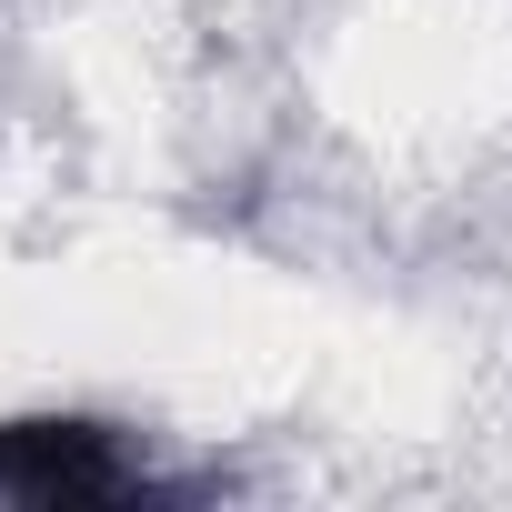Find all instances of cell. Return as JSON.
Masks as SVG:
<instances>
[{"instance_id": "1", "label": "cell", "mask_w": 512, "mask_h": 512, "mask_svg": "<svg viewBox=\"0 0 512 512\" xmlns=\"http://www.w3.org/2000/svg\"><path fill=\"white\" fill-rule=\"evenodd\" d=\"M0 492H21V502H111V492H131V462L91 422H0Z\"/></svg>"}]
</instances>
